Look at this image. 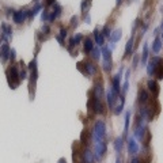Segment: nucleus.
I'll list each match as a JSON object with an SVG mask.
<instances>
[{"label":"nucleus","instance_id":"nucleus-1","mask_svg":"<svg viewBox=\"0 0 163 163\" xmlns=\"http://www.w3.org/2000/svg\"><path fill=\"white\" fill-rule=\"evenodd\" d=\"M93 141L94 143H99V141H103L106 137V124L105 121L102 120H98L95 125H94V129H93Z\"/></svg>","mask_w":163,"mask_h":163},{"label":"nucleus","instance_id":"nucleus-2","mask_svg":"<svg viewBox=\"0 0 163 163\" xmlns=\"http://www.w3.org/2000/svg\"><path fill=\"white\" fill-rule=\"evenodd\" d=\"M7 76H8V83L11 86V88H17V86L21 82V76H19V72H18L17 65H11L7 71Z\"/></svg>","mask_w":163,"mask_h":163},{"label":"nucleus","instance_id":"nucleus-3","mask_svg":"<svg viewBox=\"0 0 163 163\" xmlns=\"http://www.w3.org/2000/svg\"><path fill=\"white\" fill-rule=\"evenodd\" d=\"M106 151H107V146H106V141H99V143H95L94 146V156H95V160H102L103 156L106 155Z\"/></svg>","mask_w":163,"mask_h":163},{"label":"nucleus","instance_id":"nucleus-4","mask_svg":"<svg viewBox=\"0 0 163 163\" xmlns=\"http://www.w3.org/2000/svg\"><path fill=\"white\" fill-rule=\"evenodd\" d=\"M160 60H162V57L155 56V57H152L150 61L147 63V74L150 76H155V71H156V67L160 63Z\"/></svg>","mask_w":163,"mask_h":163},{"label":"nucleus","instance_id":"nucleus-5","mask_svg":"<svg viewBox=\"0 0 163 163\" xmlns=\"http://www.w3.org/2000/svg\"><path fill=\"white\" fill-rule=\"evenodd\" d=\"M83 65H84V68L82 67V64H80V63H78V69L82 71L84 75L91 76V75H94V74H95L97 68H95V65H94V64H91V63H83Z\"/></svg>","mask_w":163,"mask_h":163},{"label":"nucleus","instance_id":"nucleus-6","mask_svg":"<svg viewBox=\"0 0 163 163\" xmlns=\"http://www.w3.org/2000/svg\"><path fill=\"white\" fill-rule=\"evenodd\" d=\"M80 163H95V156H94V152L91 150H86L82 152V158H80Z\"/></svg>","mask_w":163,"mask_h":163},{"label":"nucleus","instance_id":"nucleus-7","mask_svg":"<svg viewBox=\"0 0 163 163\" xmlns=\"http://www.w3.org/2000/svg\"><path fill=\"white\" fill-rule=\"evenodd\" d=\"M27 17H29V11H26V10H19V11L14 12L12 19L15 23H23Z\"/></svg>","mask_w":163,"mask_h":163},{"label":"nucleus","instance_id":"nucleus-8","mask_svg":"<svg viewBox=\"0 0 163 163\" xmlns=\"http://www.w3.org/2000/svg\"><path fill=\"white\" fill-rule=\"evenodd\" d=\"M117 94L111 90V88H109V91L106 93V101H107V105H109V107L110 109H113L114 107V105H116V101H117Z\"/></svg>","mask_w":163,"mask_h":163},{"label":"nucleus","instance_id":"nucleus-9","mask_svg":"<svg viewBox=\"0 0 163 163\" xmlns=\"http://www.w3.org/2000/svg\"><path fill=\"white\" fill-rule=\"evenodd\" d=\"M128 151H129V154H132V155H136L139 152V144H137L135 137H129L128 139Z\"/></svg>","mask_w":163,"mask_h":163},{"label":"nucleus","instance_id":"nucleus-10","mask_svg":"<svg viewBox=\"0 0 163 163\" xmlns=\"http://www.w3.org/2000/svg\"><path fill=\"white\" fill-rule=\"evenodd\" d=\"M150 101V94L146 88H140L139 90V103L140 105H146L147 102Z\"/></svg>","mask_w":163,"mask_h":163},{"label":"nucleus","instance_id":"nucleus-11","mask_svg":"<svg viewBox=\"0 0 163 163\" xmlns=\"http://www.w3.org/2000/svg\"><path fill=\"white\" fill-rule=\"evenodd\" d=\"M147 86H148V90H150L151 93H152V95H155V97H158L159 91H160V88H159V84L155 82V80H148V83H147Z\"/></svg>","mask_w":163,"mask_h":163},{"label":"nucleus","instance_id":"nucleus-12","mask_svg":"<svg viewBox=\"0 0 163 163\" xmlns=\"http://www.w3.org/2000/svg\"><path fill=\"white\" fill-rule=\"evenodd\" d=\"M94 38H95V42L98 44V46H102V45L105 44V37L102 34V31L98 30V29L94 30Z\"/></svg>","mask_w":163,"mask_h":163},{"label":"nucleus","instance_id":"nucleus-13","mask_svg":"<svg viewBox=\"0 0 163 163\" xmlns=\"http://www.w3.org/2000/svg\"><path fill=\"white\" fill-rule=\"evenodd\" d=\"M103 94H105L103 87H102L101 84H95V87H94V90H93V95H94V97L98 98V99H102V98H103Z\"/></svg>","mask_w":163,"mask_h":163},{"label":"nucleus","instance_id":"nucleus-14","mask_svg":"<svg viewBox=\"0 0 163 163\" xmlns=\"http://www.w3.org/2000/svg\"><path fill=\"white\" fill-rule=\"evenodd\" d=\"M10 52H11V50H10V46H8V44L6 42V44L0 48V56L3 57V60H7V58L10 57Z\"/></svg>","mask_w":163,"mask_h":163},{"label":"nucleus","instance_id":"nucleus-15","mask_svg":"<svg viewBox=\"0 0 163 163\" xmlns=\"http://www.w3.org/2000/svg\"><path fill=\"white\" fill-rule=\"evenodd\" d=\"M102 54H103V61H107V63H111V50L107 46H103L102 48Z\"/></svg>","mask_w":163,"mask_h":163},{"label":"nucleus","instance_id":"nucleus-16","mask_svg":"<svg viewBox=\"0 0 163 163\" xmlns=\"http://www.w3.org/2000/svg\"><path fill=\"white\" fill-rule=\"evenodd\" d=\"M61 10H63L61 6H56V7H54V10H53V12L49 15V21H48V22H53V21H54V19H56V18L61 14Z\"/></svg>","mask_w":163,"mask_h":163},{"label":"nucleus","instance_id":"nucleus-17","mask_svg":"<svg viewBox=\"0 0 163 163\" xmlns=\"http://www.w3.org/2000/svg\"><path fill=\"white\" fill-rule=\"evenodd\" d=\"M94 48H95V46H94V44H93V40H91V38H86V40H84V52L91 53Z\"/></svg>","mask_w":163,"mask_h":163},{"label":"nucleus","instance_id":"nucleus-18","mask_svg":"<svg viewBox=\"0 0 163 163\" xmlns=\"http://www.w3.org/2000/svg\"><path fill=\"white\" fill-rule=\"evenodd\" d=\"M121 33H122V30H121V29H116L114 31H113V33H111L110 34V40H111V42H117V41L120 40V38H121Z\"/></svg>","mask_w":163,"mask_h":163},{"label":"nucleus","instance_id":"nucleus-19","mask_svg":"<svg viewBox=\"0 0 163 163\" xmlns=\"http://www.w3.org/2000/svg\"><path fill=\"white\" fill-rule=\"evenodd\" d=\"M160 48H162V40L156 37L154 41V44H152V52L154 53H159L160 52Z\"/></svg>","mask_w":163,"mask_h":163},{"label":"nucleus","instance_id":"nucleus-20","mask_svg":"<svg viewBox=\"0 0 163 163\" xmlns=\"http://www.w3.org/2000/svg\"><path fill=\"white\" fill-rule=\"evenodd\" d=\"M155 76H156L159 80L163 79V58L160 60V63L158 64V67H156V71H155Z\"/></svg>","mask_w":163,"mask_h":163},{"label":"nucleus","instance_id":"nucleus-21","mask_svg":"<svg viewBox=\"0 0 163 163\" xmlns=\"http://www.w3.org/2000/svg\"><path fill=\"white\" fill-rule=\"evenodd\" d=\"M147 60H148V45L144 44V48H143V54H141V65H146Z\"/></svg>","mask_w":163,"mask_h":163},{"label":"nucleus","instance_id":"nucleus-22","mask_svg":"<svg viewBox=\"0 0 163 163\" xmlns=\"http://www.w3.org/2000/svg\"><path fill=\"white\" fill-rule=\"evenodd\" d=\"M124 148V139L122 137H117L114 141V150L117 151V152H121Z\"/></svg>","mask_w":163,"mask_h":163},{"label":"nucleus","instance_id":"nucleus-23","mask_svg":"<svg viewBox=\"0 0 163 163\" xmlns=\"http://www.w3.org/2000/svg\"><path fill=\"white\" fill-rule=\"evenodd\" d=\"M133 37H131V40L127 42V46H125V57H128L129 53L132 52V48H133Z\"/></svg>","mask_w":163,"mask_h":163},{"label":"nucleus","instance_id":"nucleus-24","mask_svg":"<svg viewBox=\"0 0 163 163\" xmlns=\"http://www.w3.org/2000/svg\"><path fill=\"white\" fill-rule=\"evenodd\" d=\"M1 29H3V33H4V34H3V37H11V35H12V29H11V27L8 26V25H6V23H3V25H1Z\"/></svg>","mask_w":163,"mask_h":163},{"label":"nucleus","instance_id":"nucleus-25","mask_svg":"<svg viewBox=\"0 0 163 163\" xmlns=\"http://www.w3.org/2000/svg\"><path fill=\"white\" fill-rule=\"evenodd\" d=\"M90 137H93V136H91V133H88L87 131H83V132H82V136H80V140H82V143H83V144H86V146H87V144H88V139H90Z\"/></svg>","mask_w":163,"mask_h":163},{"label":"nucleus","instance_id":"nucleus-26","mask_svg":"<svg viewBox=\"0 0 163 163\" xmlns=\"http://www.w3.org/2000/svg\"><path fill=\"white\" fill-rule=\"evenodd\" d=\"M129 121H131V111H127V114H125V131H124L125 136H127L128 129H129Z\"/></svg>","mask_w":163,"mask_h":163},{"label":"nucleus","instance_id":"nucleus-27","mask_svg":"<svg viewBox=\"0 0 163 163\" xmlns=\"http://www.w3.org/2000/svg\"><path fill=\"white\" fill-rule=\"evenodd\" d=\"M40 10H41V4H37V6L34 7V8L29 10V17H30V18H34V17H35V14L38 12Z\"/></svg>","mask_w":163,"mask_h":163},{"label":"nucleus","instance_id":"nucleus-28","mask_svg":"<svg viewBox=\"0 0 163 163\" xmlns=\"http://www.w3.org/2000/svg\"><path fill=\"white\" fill-rule=\"evenodd\" d=\"M101 54H102L101 49L94 48V49H93V52H91V57H93V58H95V60H98V58L101 57Z\"/></svg>","mask_w":163,"mask_h":163},{"label":"nucleus","instance_id":"nucleus-29","mask_svg":"<svg viewBox=\"0 0 163 163\" xmlns=\"http://www.w3.org/2000/svg\"><path fill=\"white\" fill-rule=\"evenodd\" d=\"M128 87H129V82H128V80H125V82H124V86L121 87V93H122V95H124V94H127Z\"/></svg>","mask_w":163,"mask_h":163},{"label":"nucleus","instance_id":"nucleus-30","mask_svg":"<svg viewBox=\"0 0 163 163\" xmlns=\"http://www.w3.org/2000/svg\"><path fill=\"white\" fill-rule=\"evenodd\" d=\"M102 34H103V37H109V38H110V29H109V27L107 26H105L103 27V30H102Z\"/></svg>","mask_w":163,"mask_h":163},{"label":"nucleus","instance_id":"nucleus-31","mask_svg":"<svg viewBox=\"0 0 163 163\" xmlns=\"http://www.w3.org/2000/svg\"><path fill=\"white\" fill-rule=\"evenodd\" d=\"M41 19H42L44 22H46V21H49V11H46V10H45L44 12L41 14Z\"/></svg>","mask_w":163,"mask_h":163},{"label":"nucleus","instance_id":"nucleus-32","mask_svg":"<svg viewBox=\"0 0 163 163\" xmlns=\"http://www.w3.org/2000/svg\"><path fill=\"white\" fill-rule=\"evenodd\" d=\"M19 76H21V80L26 79V78H27V72H26V69H22V71H21V72H19Z\"/></svg>","mask_w":163,"mask_h":163},{"label":"nucleus","instance_id":"nucleus-33","mask_svg":"<svg viewBox=\"0 0 163 163\" xmlns=\"http://www.w3.org/2000/svg\"><path fill=\"white\" fill-rule=\"evenodd\" d=\"M82 38H83V35H82V34H78V35H75V37H74V41H75L76 44H79L80 41H82Z\"/></svg>","mask_w":163,"mask_h":163},{"label":"nucleus","instance_id":"nucleus-34","mask_svg":"<svg viewBox=\"0 0 163 163\" xmlns=\"http://www.w3.org/2000/svg\"><path fill=\"white\" fill-rule=\"evenodd\" d=\"M137 63H139V56H135V57H133V67H135V68H136L137 67Z\"/></svg>","mask_w":163,"mask_h":163},{"label":"nucleus","instance_id":"nucleus-35","mask_svg":"<svg viewBox=\"0 0 163 163\" xmlns=\"http://www.w3.org/2000/svg\"><path fill=\"white\" fill-rule=\"evenodd\" d=\"M10 58H11V60H15V50H14V49H11V52H10Z\"/></svg>","mask_w":163,"mask_h":163},{"label":"nucleus","instance_id":"nucleus-36","mask_svg":"<svg viewBox=\"0 0 163 163\" xmlns=\"http://www.w3.org/2000/svg\"><path fill=\"white\" fill-rule=\"evenodd\" d=\"M46 4L50 6V4H56V0H46Z\"/></svg>","mask_w":163,"mask_h":163},{"label":"nucleus","instance_id":"nucleus-37","mask_svg":"<svg viewBox=\"0 0 163 163\" xmlns=\"http://www.w3.org/2000/svg\"><path fill=\"white\" fill-rule=\"evenodd\" d=\"M86 4H87V0H83V1H82V10L86 8Z\"/></svg>","mask_w":163,"mask_h":163},{"label":"nucleus","instance_id":"nucleus-38","mask_svg":"<svg viewBox=\"0 0 163 163\" xmlns=\"http://www.w3.org/2000/svg\"><path fill=\"white\" fill-rule=\"evenodd\" d=\"M42 31H45V33L48 34V33H49V27L48 26H44V27H42Z\"/></svg>","mask_w":163,"mask_h":163},{"label":"nucleus","instance_id":"nucleus-39","mask_svg":"<svg viewBox=\"0 0 163 163\" xmlns=\"http://www.w3.org/2000/svg\"><path fill=\"white\" fill-rule=\"evenodd\" d=\"M58 163H67V160H65V159H64V158H61V159H60V160H58Z\"/></svg>","mask_w":163,"mask_h":163},{"label":"nucleus","instance_id":"nucleus-40","mask_svg":"<svg viewBox=\"0 0 163 163\" xmlns=\"http://www.w3.org/2000/svg\"><path fill=\"white\" fill-rule=\"evenodd\" d=\"M121 1H122V0H117V4H120V3H121Z\"/></svg>","mask_w":163,"mask_h":163},{"label":"nucleus","instance_id":"nucleus-41","mask_svg":"<svg viewBox=\"0 0 163 163\" xmlns=\"http://www.w3.org/2000/svg\"><path fill=\"white\" fill-rule=\"evenodd\" d=\"M116 163H121V162H120V159H117V160H116Z\"/></svg>","mask_w":163,"mask_h":163},{"label":"nucleus","instance_id":"nucleus-42","mask_svg":"<svg viewBox=\"0 0 163 163\" xmlns=\"http://www.w3.org/2000/svg\"><path fill=\"white\" fill-rule=\"evenodd\" d=\"M162 40H163V33H162Z\"/></svg>","mask_w":163,"mask_h":163}]
</instances>
